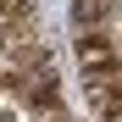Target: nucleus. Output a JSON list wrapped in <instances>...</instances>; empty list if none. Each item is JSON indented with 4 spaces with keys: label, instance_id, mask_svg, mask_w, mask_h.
<instances>
[{
    "label": "nucleus",
    "instance_id": "nucleus-2",
    "mask_svg": "<svg viewBox=\"0 0 122 122\" xmlns=\"http://www.w3.org/2000/svg\"><path fill=\"white\" fill-rule=\"evenodd\" d=\"M106 17H111V0H72V22L78 28H106Z\"/></svg>",
    "mask_w": 122,
    "mask_h": 122
},
{
    "label": "nucleus",
    "instance_id": "nucleus-1",
    "mask_svg": "<svg viewBox=\"0 0 122 122\" xmlns=\"http://www.w3.org/2000/svg\"><path fill=\"white\" fill-rule=\"evenodd\" d=\"M111 61H122V56H117V45H111L100 28L78 33V67H83V72H100V67H111Z\"/></svg>",
    "mask_w": 122,
    "mask_h": 122
},
{
    "label": "nucleus",
    "instance_id": "nucleus-3",
    "mask_svg": "<svg viewBox=\"0 0 122 122\" xmlns=\"http://www.w3.org/2000/svg\"><path fill=\"white\" fill-rule=\"evenodd\" d=\"M6 83H11V72H0V89H6Z\"/></svg>",
    "mask_w": 122,
    "mask_h": 122
}]
</instances>
